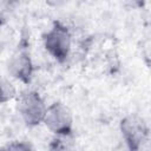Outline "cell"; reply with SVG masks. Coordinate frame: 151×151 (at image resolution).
Wrapping results in <instances>:
<instances>
[{
    "instance_id": "obj_6",
    "label": "cell",
    "mask_w": 151,
    "mask_h": 151,
    "mask_svg": "<svg viewBox=\"0 0 151 151\" xmlns=\"http://www.w3.org/2000/svg\"><path fill=\"white\" fill-rule=\"evenodd\" d=\"M14 94H15V90L12 86V84L8 83L6 79L0 78V103H5L12 99Z\"/></svg>"
},
{
    "instance_id": "obj_8",
    "label": "cell",
    "mask_w": 151,
    "mask_h": 151,
    "mask_svg": "<svg viewBox=\"0 0 151 151\" xmlns=\"http://www.w3.org/2000/svg\"><path fill=\"white\" fill-rule=\"evenodd\" d=\"M0 151H7V150H5V149H0Z\"/></svg>"
},
{
    "instance_id": "obj_4",
    "label": "cell",
    "mask_w": 151,
    "mask_h": 151,
    "mask_svg": "<svg viewBox=\"0 0 151 151\" xmlns=\"http://www.w3.org/2000/svg\"><path fill=\"white\" fill-rule=\"evenodd\" d=\"M120 129L129 149L131 151H138L147 134V127L144 120L136 116H129L122 120Z\"/></svg>"
},
{
    "instance_id": "obj_2",
    "label": "cell",
    "mask_w": 151,
    "mask_h": 151,
    "mask_svg": "<svg viewBox=\"0 0 151 151\" xmlns=\"http://www.w3.org/2000/svg\"><path fill=\"white\" fill-rule=\"evenodd\" d=\"M72 113L67 106L61 103H54L46 109L44 123L57 134H70L72 131Z\"/></svg>"
},
{
    "instance_id": "obj_5",
    "label": "cell",
    "mask_w": 151,
    "mask_h": 151,
    "mask_svg": "<svg viewBox=\"0 0 151 151\" xmlns=\"http://www.w3.org/2000/svg\"><path fill=\"white\" fill-rule=\"evenodd\" d=\"M8 71L14 78L27 81L32 74V63L29 55L24 52L13 55L8 61Z\"/></svg>"
},
{
    "instance_id": "obj_1",
    "label": "cell",
    "mask_w": 151,
    "mask_h": 151,
    "mask_svg": "<svg viewBox=\"0 0 151 151\" xmlns=\"http://www.w3.org/2000/svg\"><path fill=\"white\" fill-rule=\"evenodd\" d=\"M18 109L25 123L29 126H34L44 120L47 107L37 92L27 91L21 94Z\"/></svg>"
},
{
    "instance_id": "obj_7",
    "label": "cell",
    "mask_w": 151,
    "mask_h": 151,
    "mask_svg": "<svg viewBox=\"0 0 151 151\" xmlns=\"http://www.w3.org/2000/svg\"><path fill=\"white\" fill-rule=\"evenodd\" d=\"M7 151H33L31 145L25 142H13L8 145Z\"/></svg>"
},
{
    "instance_id": "obj_3",
    "label": "cell",
    "mask_w": 151,
    "mask_h": 151,
    "mask_svg": "<svg viewBox=\"0 0 151 151\" xmlns=\"http://www.w3.org/2000/svg\"><path fill=\"white\" fill-rule=\"evenodd\" d=\"M44 44L46 50L59 61H63L66 59L70 47H71V35L68 31L57 24L51 31L47 32V34L44 38Z\"/></svg>"
}]
</instances>
